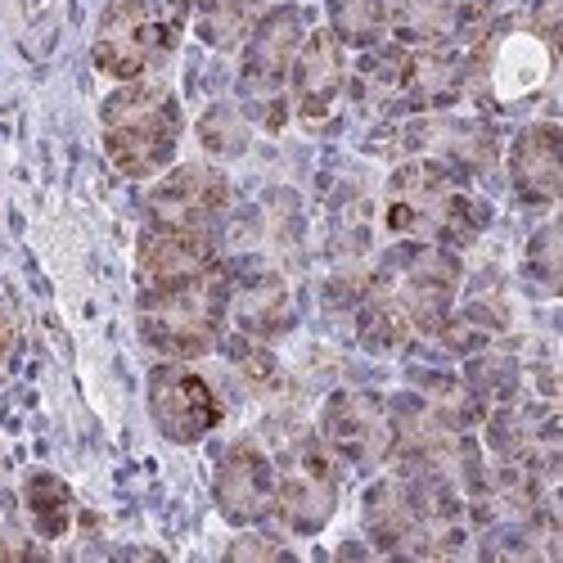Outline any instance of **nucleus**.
<instances>
[{
    "label": "nucleus",
    "instance_id": "6e6552de",
    "mask_svg": "<svg viewBox=\"0 0 563 563\" xmlns=\"http://www.w3.org/2000/svg\"><path fill=\"white\" fill-rule=\"evenodd\" d=\"M320 442L334 451V460L343 468L374 474V468H384L397 451L393 406L374 393H361V388L334 393L320 410Z\"/></svg>",
    "mask_w": 563,
    "mask_h": 563
},
{
    "label": "nucleus",
    "instance_id": "a211bd4d",
    "mask_svg": "<svg viewBox=\"0 0 563 563\" xmlns=\"http://www.w3.org/2000/svg\"><path fill=\"white\" fill-rule=\"evenodd\" d=\"M388 32L397 45H446L460 32V10L451 0H393Z\"/></svg>",
    "mask_w": 563,
    "mask_h": 563
},
{
    "label": "nucleus",
    "instance_id": "1a4fd4ad",
    "mask_svg": "<svg viewBox=\"0 0 563 563\" xmlns=\"http://www.w3.org/2000/svg\"><path fill=\"white\" fill-rule=\"evenodd\" d=\"M150 415L154 429L176 442V446H195L221 424V397L217 388L190 365H158L150 374Z\"/></svg>",
    "mask_w": 563,
    "mask_h": 563
},
{
    "label": "nucleus",
    "instance_id": "0eeeda50",
    "mask_svg": "<svg viewBox=\"0 0 563 563\" xmlns=\"http://www.w3.org/2000/svg\"><path fill=\"white\" fill-rule=\"evenodd\" d=\"M172 45H176V27L163 14H154L150 0H109L100 14V27H96L90 59L113 81H135V77H145Z\"/></svg>",
    "mask_w": 563,
    "mask_h": 563
},
{
    "label": "nucleus",
    "instance_id": "f03ea898",
    "mask_svg": "<svg viewBox=\"0 0 563 563\" xmlns=\"http://www.w3.org/2000/svg\"><path fill=\"white\" fill-rule=\"evenodd\" d=\"M384 225L410 244H468L478 234L474 199L460 190L451 167L433 158H410L388 176L384 190Z\"/></svg>",
    "mask_w": 563,
    "mask_h": 563
},
{
    "label": "nucleus",
    "instance_id": "dca6fc26",
    "mask_svg": "<svg viewBox=\"0 0 563 563\" xmlns=\"http://www.w3.org/2000/svg\"><path fill=\"white\" fill-rule=\"evenodd\" d=\"M509 180L519 190L523 203L545 208L563 190V135L554 122H537L519 131V140L509 145Z\"/></svg>",
    "mask_w": 563,
    "mask_h": 563
},
{
    "label": "nucleus",
    "instance_id": "6ab92c4d",
    "mask_svg": "<svg viewBox=\"0 0 563 563\" xmlns=\"http://www.w3.org/2000/svg\"><path fill=\"white\" fill-rule=\"evenodd\" d=\"M257 5L262 0H195V32L199 41H208L212 51H234L244 45L253 23H257Z\"/></svg>",
    "mask_w": 563,
    "mask_h": 563
},
{
    "label": "nucleus",
    "instance_id": "f8f14e48",
    "mask_svg": "<svg viewBox=\"0 0 563 563\" xmlns=\"http://www.w3.org/2000/svg\"><path fill=\"white\" fill-rule=\"evenodd\" d=\"M225 208H230V180H225V172H217L208 163H180L150 190L154 225L212 230Z\"/></svg>",
    "mask_w": 563,
    "mask_h": 563
},
{
    "label": "nucleus",
    "instance_id": "20e7f679",
    "mask_svg": "<svg viewBox=\"0 0 563 563\" xmlns=\"http://www.w3.org/2000/svg\"><path fill=\"white\" fill-rule=\"evenodd\" d=\"M225 289H230V279L221 262L195 279H185V285L145 289L140 294V311H135L140 339L172 361L208 356L225 330Z\"/></svg>",
    "mask_w": 563,
    "mask_h": 563
},
{
    "label": "nucleus",
    "instance_id": "b1692460",
    "mask_svg": "<svg viewBox=\"0 0 563 563\" xmlns=\"http://www.w3.org/2000/svg\"><path fill=\"white\" fill-rule=\"evenodd\" d=\"M230 554H234V559H244V554L271 559V554H285V545H275V541H266V537H240V541L230 545Z\"/></svg>",
    "mask_w": 563,
    "mask_h": 563
},
{
    "label": "nucleus",
    "instance_id": "ddd939ff",
    "mask_svg": "<svg viewBox=\"0 0 563 563\" xmlns=\"http://www.w3.org/2000/svg\"><path fill=\"white\" fill-rule=\"evenodd\" d=\"M221 262L212 230H185V225H145L135 249V279L140 294L145 289H167V285H185L203 271H212Z\"/></svg>",
    "mask_w": 563,
    "mask_h": 563
},
{
    "label": "nucleus",
    "instance_id": "9d476101",
    "mask_svg": "<svg viewBox=\"0 0 563 563\" xmlns=\"http://www.w3.org/2000/svg\"><path fill=\"white\" fill-rule=\"evenodd\" d=\"M212 500L221 519L234 528H257L275 509V460L257 442L240 438L217 455L212 468Z\"/></svg>",
    "mask_w": 563,
    "mask_h": 563
},
{
    "label": "nucleus",
    "instance_id": "423d86ee",
    "mask_svg": "<svg viewBox=\"0 0 563 563\" xmlns=\"http://www.w3.org/2000/svg\"><path fill=\"white\" fill-rule=\"evenodd\" d=\"M307 36V19L298 5H279L257 14L249 41H244V64H240V100L253 122L266 131H279L289 118V68Z\"/></svg>",
    "mask_w": 563,
    "mask_h": 563
},
{
    "label": "nucleus",
    "instance_id": "aec40b11",
    "mask_svg": "<svg viewBox=\"0 0 563 563\" xmlns=\"http://www.w3.org/2000/svg\"><path fill=\"white\" fill-rule=\"evenodd\" d=\"M330 32L352 51H374L388 36V0H324Z\"/></svg>",
    "mask_w": 563,
    "mask_h": 563
},
{
    "label": "nucleus",
    "instance_id": "4be33fe9",
    "mask_svg": "<svg viewBox=\"0 0 563 563\" xmlns=\"http://www.w3.org/2000/svg\"><path fill=\"white\" fill-rule=\"evenodd\" d=\"M528 275L545 294H559V225H541L528 244Z\"/></svg>",
    "mask_w": 563,
    "mask_h": 563
},
{
    "label": "nucleus",
    "instance_id": "f3484780",
    "mask_svg": "<svg viewBox=\"0 0 563 563\" xmlns=\"http://www.w3.org/2000/svg\"><path fill=\"white\" fill-rule=\"evenodd\" d=\"M23 514H27V528L41 537V541H59L73 532V519H77V500L68 492V483L59 474H27L23 483Z\"/></svg>",
    "mask_w": 563,
    "mask_h": 563
},
{
    "label": "nucleus",
    "instance_id": "412c9836",
    "mask_svg": "<svg viewBox=\"0 0 563 563\" xmlns=\"http://www.w3.org/2000/svg\"><path fill=\"white\" fill-rule=\"evenodd\" d=\"M249 113L234 109V104H212L203 118H199V145L212 154V158H240L249 150Z\"/></svg>",
    "mask_w": 563,
    "mask_h": 563
},
{
    "label": "nucleus",
    "instance_id": "39448f33",
    "mask_svg": "<svg viewBox=\"0 0 563 563\" xmlns=\"http://www.w3.org/2000/svg\"><path fill=\"white\" fill-rule=\"evenodd\" d=\"M275 509L271 519H279L298 537H316L330 528L343 500V464L334 451L320 442V433H289L275 446Z\"/></svg>",
    "mask_w": 563,
    "mask_h": 563
},
{
    "label": "nucleus",
    "instance_id": "4468645a",
    "mask_svg": "<svg viewBox=\"0 0 563 563\" xmlns=\"http://www.w3.org/2000/svg\"><path fill=\"white\" fill-rule=\"evenodd\" d=\"M225 279H230V289H225V320H234V330H240L244 339H275V334H285L289 324H294V302H289V285H285V275L253 262L244 271H230L225 266Z\"/></svg>",
    "mask_w": 563,
    "mask_h": 563
},
{
    "label": "nucleus",
    "instance_id": "2eb2a0df",
    "mask_svg": "<svg viewBox=\"0 0 563 563\" xmlns=\"http://www.w3.org/2000/svg\"><path fill=\"white\" fill-rule=\"evenodd\" d=\"M468 64L455 45H401V73H397V100L410 113H438L464 96Z\"/></svg>",
    "mask_w": 563,
    "mask_h": 563
},
{
    "label": "nucleus",
    "instance_id": "5701e85b",
    "mask_svg": "<svg viewBox=\"0 0 563 563\" xmlns=\"http://www.w3.org/2000/svg\"><path fill=\"white\" fill-rule=\"evenodd\" d=\"M14 347H19V320H14L10 302L0 298V365H5V361L14 356Z\"/></svg>",
    "mask_w": 563,
    "mask_h": 563
},
{
    "label": "nucleus",
    "instance_id": "9b49d317",
    "mask_svg": "<svg viewBox=\"0 0 563 563\" xmlns=\"http://www.w3.org/2000/svg\"><path fill=\"white\" fill-rule=\"evenodd\" d=\"M347 90V45L330 32L316 27L302 36L294 68H289V104L302 122H324Z\"/></svg>",
    "mask_w": 563,
    "mask_h": 563
},
{
    "label": "nucleus",
    "instance_id": "7ed1b4c3",
    "mask_svg": "<svg viewBox=\"0 0 563 563\" xmlns=\"http://www.w3.org/2000/svg\"><path fill=\"white\" fill-rule=\"evenodd\" d=\"M104 154L109 163L131 176L150 180L172 167L180 145V104L167 86L158 81H122L100 109Z\"/></svg>",
    "mask_w": 563,
    "mask_h": 563
},
{
    "label": "nucleus",
    "instance_id": "f257e3e1",
    "mask_svg": "<svg viewBox=\"0 0 563 563\" xmlns=\"http://www.w3.org/2000/svg\"><path fill=\"white\" fill-rule=\"evenodd\" d=\"M460 294V257L442 244L401 240L374 266L361 294L356 334L369 352H397L410 339H433L451 324Z\"/></svg>",
    "mask_w": 563,
    "mask_h": 563
}]
</instances>
